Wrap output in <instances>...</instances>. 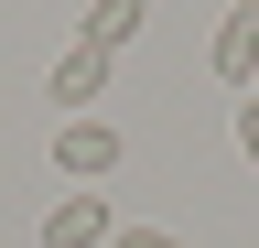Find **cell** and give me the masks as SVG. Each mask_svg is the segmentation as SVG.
<instances>
[{"label": "cell", "mask_w": 259, "mask_h": 248, "mask_svg": "<svg viewBox=\"0 0 259 248\" xmlns=\"http://www.w3.org/2000/svg\"><path fill=\"white\" fill-rule=\"evenodd\" d=\"M54 173L65 183H108L119 173V130H108V119H65V130H54Z\"/></svg>", "instance_id": "obj_1"}, {"label": "cell", "mask_w": 259, "mask_h": 248, "mask_svg": "<svg viewBox=\"0 0 259 248\" xmlns=\"http://www.w3.org/2000/svg\"><path fill=\"white\" fill-rule=\"evenodd\" d=\"M141 22H151L141 0H87V33H76V43H97V54H119V43H141Z\"/></svg>", "instance_id": "obj_5"}, {"label": "cell", "mask_w": 259, "mask_h": 248, "mask_svg": "<svg viewBox=\"0 0 259 248\" xmlns=\"http://www.w3.org/2000/svg\"><path fill=\"white\" fill-rule=\"evenodd\" d=\"M238 151H248V162H259V86H248V97H238Z\"/></svg>", "instance_id": "obj_7"}, {"label": "cell", "mask_w": 259, "mask_h": 248, "mask_svg": "<svg viewBox=\"0 0 259 248\" xmlns=\"http://www.w3.org/2000/svg\"><path fill=\"white\" fill-rule=\"evenodd\" d=\"M108 248H184V237H173V227H119Z\"/></svg>", "instance_id": "obj_6"}, {"label": "cell", "mask_w": 259, "mask_h": 248, "mask_svg": "<svg viewBox=\"0 0 259 248\" xmlns=\"http://www.w3.org/2000/svg\"><path fill=\"white\" fill-rule=\"evenodd\" d=\"M119 237V216H108V194H54V216H44V248H108Z\"/></svg>", "instance_id": "obj_2"}, {"label": "cell", "mask_w": 259, "mask_h": 248, "mask_svg": "<svg viewBox=\"0 0 259 248\" xmlns=\"http://www.w3.org/2000/svg\"><path fill=\"white\" fill-rule=\"evenodd\" d=\"M97 97H108V54H97V43H65V54H54V108L87 119Z\"/></svg>", "instance_id": "obj_3"}, {"label": "cell", "mask_w": 259, "mask_h": 248, "mask_svg": "<svg viewBox=\"0 0 259 248\" xmlns=\"http://www.w3.org/2000/svg\"><path fill=\"white\" fill-rule=\"evenodd\" d=\"M248 33H259V0H248Z\"/></svg>", "instance_id": "obj_8"}, {"label": "cell", "mask_w": 259, "mask_h": 248, "mask_svg": "<svg viewBox=\"0 0 259 248\" xmlns=\"http://www.w3.org/2000/svg\"><path fill=\"white\" fill-rule=\"evenodd\" d=\"M205 65H216L227 86H238V97L259 86V33H248V0H238V22H216V43H205Z\"/></svg>", "instance_id": "obj_4"}]
</instances>
